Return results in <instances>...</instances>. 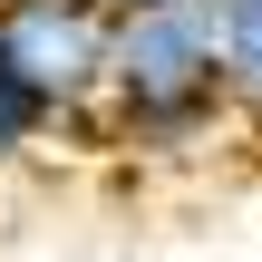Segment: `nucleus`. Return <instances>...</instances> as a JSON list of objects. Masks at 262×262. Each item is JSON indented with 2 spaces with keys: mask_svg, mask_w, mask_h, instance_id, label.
Segmentation results:
<instances>
[{
  "mask_svg": "<svg viewBox=\"0 0 262 262\" xmlns=\"http://www.w3.org/2000/svg\"><path fill=\"white\" fill-rule=\"evenodd\" d=\"M58 136V107H49V88L0 49V165H19V156H39Z\"/></svg>",
  "mask_w": 262,
  "mask_h": 262,
  "instance_id": "20e7f679",
  "label": "nucleus"
},
{
  "mask_svg": "<svg viewBox=\"0 0 262 262\" xmlns=\"http://www.w3.org/2000/svg\"><path fill=\"white\" fill-rule=\"evenodd\" d=\"M224 117V68H214V29L194 0H107V88L88 136L117 156H156L185 165L214 146Z\"/></svg>",
  "mask_w": 262,
  "mask_h": 262,
  "instance_id": "f257e3e1",
  "label": "nucleus"
},
{
  "mask_svg": "<svg viewBox=\"0 0 262 262\" xmlns=\"http://www.w3.org/2000/svg\"><path fill=\"white\" fill-rule=\"evenodd\" d=\"M214 29V68H224V117L262 136V0H194Z\"/></svg>",
  "mask_w": 262,
  "mask_h": 262,
  "instance_id": "7ed1b4c3",
  "label": "nucleus"
},
{
  "mask_svg": "<svg viewBox=\"0 0 262 262\" xmlns=\"http://www.w3.org/2000/svg\"><path fill=\"white\" fill-rule=\"evenodd\" d=\"M0 49L49 88L58 126L97 117V88H107V0H0Z\"/></svg>",
  "mask_w": 262,
  "mask_h": 262,
  "instance_id": "f03ea898",
  "label": "nucleus"
}]
</instances>
